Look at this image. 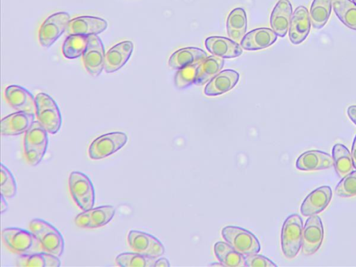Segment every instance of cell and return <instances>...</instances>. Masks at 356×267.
<instances>
[{"label":"cell","mask_w":356,"mask_h":267,"mask_svg":"<svg viewBox=\"0 0 356 267\" xmlns=\"http://www.w3.org/2000/svg\"><path fill=\"white\" fill-rule=\"evenodd\" d=\"M68 187L73 200L82 211L93 208L95 188L88 176L79 171H72L69 175Z\"/></svg>","instance_id":"3957f363"},{"label":"cell","mask_w":356,"mask_h":267,"mask_svg":"<svg viewBox=\"0 0 356 267\" xmlns=\"http://www.w3.org/2000/svg\"><path fill=\"white\" fill-rule=\"evenodd\" d=\"M309 13L304 6H298L292 13L289 38L293 44H299L308 36L311 29Z\"/></svg>","instance_id":"4fadbf2b"},{"label":"cell","mask_w":356,"mask_h":267,"mask_svg":"<svg viewBox=\"0 0 356 267\" xmlns=\"http://www.w3.org/2000/svg\"><path fill=\"white\" fill-rule=\"evenodd\" d=\"M49 223L44 220L39 218L33 219L29 224V230L36 236L40 234Z\"/></svg>","instance_id":"60d3db41"},{"label":"cell","mask_w":356,"mask_h":267,"mask_svg":"<svg viewBox=\"0 0 356 267\" xmlns=\"http://www.w3.org/2000/svg\"><path fill=\"white\" fill-rule=\"evenodd\" d=\"M239 74L234 70H225L218 73L206 85L207 96H218L231 90L238 82Z\"/></svg>","instance_id":"ffe728a7"},{"label":"cell","mask_w":356,"mask_h":267,"mask_svg":"<svg viewBox=\"0 0 356 267\" xmlns=\"http://www.w3.org/2000/svg\"><path fill=\"white\" fill-rule=\"evenodd\" d=\"M17 184L11 171L1 164V195L6 198H13L17 194Z\"/></svg>","instance_id":"e575fe53"},{"label":"cell","mask_w":356,"mask_h":267,"mask_svg":"<svg viewBox=\"0 0 356 267\" xmlns=\"http://www.w3.org/2000/svg\"><path fill=\"white\" fill-rule=\"evenodd\" d=\"M127 241L131 248L146 257L157 259L165 252V248L155 236L138 230H130Z\"/></svg>","instance_id":"ba28073f"},{"label":"cell","mask_w":356,"mask_h":267,"mask_svg":"<svg viewBox=\"0 0 356 267\" xmlns=\"http://www.w3.org/2000/svg\"><path fill=\"white\" fill-rule=\"evenodd\" d=\"M128 140L127 134L122 131H113L102 134L90 143L88 156L92 160L108 157L122 148Z\"/></svg>","instance_id":"8992f818"},{"label":"cell","mask_w":356,"mask_h":267,"mask_svg":"<svg viewBox=\"0 0 356 267\" xmlns=\"http://www.w3.org/2000/svg\"><path fill=\"white\" fill-rule=\"evenodd\" d=\"M210 266H224L223 264L222 263H220V261H218V263L211 264H210Z\"/></svg>","instance_id":"bcb514c9"},{"label":"cell","mask_w":356,"mask_h":267,"mask_svg":"<svg viewBox=\"0 0 356 267\" xmlns=\"http://www.w3.org/2000/svg\"><path fill=\"white\" fill-rule=\"evenodd\" d=\"M333 165L341 177L353 170L351 154L348 149L341 143L335 144L332 150Z\"/></svg>","instance_id":"83f0119b"},{"label":"cell","mask_w":356,"mask_h":267,"mask_svg":"<svg viewBox=\"0 0 356 267\" xmlns=\"http://www.w3.org/2000/svg\"><path fill=\"white\" fill-rule=\"evenodd\" d=\"M292 6L289 0H279L270 17L272 29L280 37H284L289 28L292 16Z\"/></svg>","instance_id":"44dd1931"},{"label":"cell","mask_w":356,"mask_h":267,"mask_svg":"<svg viewBox=\"0 0 356 267\" xmlns=\"http://www.w3.org/2000/svg\"><path fill=\"white\" fill-rule=\"evenodd\" d=\"M332 165V157L327 152L316 149L303 152L296 162V168L301 171L321 170Z\"/></svg>","instance_id":"ac0fdd59"},{"label":"cell","mask_w":356,"mask_h":267,"mask_svg":"<svg viewBox=\"0 0 356 267\" xmlns=\"http://www.w3.org/2000/svg\"><path fill=\"white\" fill-rule=\"evenodd\" d=\"M105 55L100 38L97 35H89L82 58L86 70L93 77L100 75L104 68Z\"/></svg>","instance_id":"9c48e42d"},{"label":"cell","mask_w":356,"mask_h":267,"mask_svg":"<svg viewBox=\"0 0 356 267\" xmlns=\"http://www.w3.org/2000/svg\"><path fill=\"white\" fill-rule=\"evenodd\" d=\"M45 252L60 257L64 251V239L61 233L50 223L37 236Z\"/></svg>","instance_id":"603a6c76"},{"label":"cell","mask_w":356,"mask_h":267,"mask_svg":"<svg viewBox=\"0 0 356 267\" xmlns=\"http://www.w3.org/2000/svg\"><path fill=\"white\" fill-rule=\"evenodd\" d=\"M207 57V54L204 50L188 47L175 51L169 58L168 65L172 69L179 70L200 63Z\"/></svg>","instance_id":"7402d4cb"},{"label":"cell","mask_w":356,"mask_h":267,"mask_svg":"<svg viewBox=\"0 0 356 267\" xmlns=\"http://www.w3.org/2000/svg\"><path fill=\"white\" fill-rule=\"evenodd\" d=\"M207 49L213 56L232 58L241 56L243 48L237 42L222 36H210L204 42Z\"/></svg>","instance_id":"2e32d148"},{"label":"cell","mask_w":356,"mask_h":267,"mask_svg":"<svg viewBox=\"0 0 356 267\" xmlns=\"http://www.w3.org/2000/svg\"><path fill=\"white\" fill-rule=\"evenodd\" d=\"M35 119L34 113L17 111L1 120L2 136H17L25 133Z\"/></svg>","instance_id":"5bb4252c"},{"label":"cell","mask_w":356,"mask_h":267,"mask_svg":"<svg viewBox=\"0 0 356 267\" xmlns=\"http://www.w3.org/2000/svg\"><path fill=\"white\" fill-rule=\"evenodd\" d=\"M169 261L165 257H159L156 259L154 266H170Z\"/></svg>","instance_id":"7bdbcfd3"},{"label":"cell","mask_w":356,"mask_h":267,"mask_svg":"<svg viewBox=\"0 0 356 267\" xmlns=\"http://www.w3.org/2000/svg\"><path fill=\"white\" fill-rule=\"evenodd\" d=\"M332 0H314L309 10L311 23L314 29H320L327 22L332 11Z\"/></svg>","instance_id":"4dcf8cb0"},{"label":"cell","mask_w":356,"mask_h":267,"mask_svg":"<svg viewBox=\"0 0 356 267\" xmlns=\"http://www.w3.org/2000/svg\"><path fill=\"white\" fill-rule=\"evenodd\" d=\"M6 246L19 255L29 254L42 250L38 237L30 230L9 227L1 232Z\"/></svg>","instance_id":"6da1fadb"},{"label":"cell","mask_w":356,"mask_h":267,"mask_svg":"<svg viewBox=\"0 0 356 267\" xmlns=\"http://www.w3.org/2000/svg\"><path fill=\"white\" fill-rule=\"evenodd\" d=\"M70 19V15L67 12H57L49 15L38 31V40L41 46L50 47L66 31Z\"/></svg>","instance_id":"52a82bcc"},{"label":"cell","mask_w":356,"mask_h":267,"mask_svg":"<svg viewBox=\"0 0 356 267\" xmlns=\"http://www.w3.org/2000/svg\"><path fill=\"white\" fill-rule=\"evenodd\" d=\"M6 100L16 111L35 112V97L25 88L10 85L4 91Z\"/></svg>","instance_id":"e0dca14e"},{"label":"cell","mask_w":356,"mask_h":267,"mask_svg":"<svg viewBox=\"0 0 356 267\" xmlns=\"http://www.w3.org/2000/svg\"><path fill=\"white\" fill-rule=\"evenodd\" d=\"M48 133L39 120H35L25 132L24 147H32L47 150L49 142Z\"/></svg>","instance_id":"f1b7e54d"},{"label":"cell","mask_w":356,"mask_h":267,"mask_svg":"<svg viewBox=\"0 0 356 267\" xmlns=\"http://www.w3.org/2000/svg\"><path fill=\"white\" fill-rule=\"evenodd\" d=\"M108 27L107 22L99 17L82 15L70 19L66 29L68 35H98Z\"/></svg>","instance_id":"8fae6325"},{"label":"cell","mask_w":356,"mask_h":267,"mask_svg":"<svg viewBox=\"0 0 356 267\" xmlns=\"http://www.w3.org/2000/svg\"><path fill=\"white\" fill-rule=\"evenodd\" d=\"M332 191L329 186H322L312 191L302 201L300 213L304 216L317 215L329 205Z\"/></svg>","instance_id":"7c38bea8"},{"label":"cell","mask_w":356,"mask_h":267,"mask_svg":"<svg viewBox=\"0 0 356 267\" xmlns=\"http://www.w3.org/2000/svg\"><path fill=\"white\" fill-rule=\"evenodd\" d=\"M47 150L37 147H24V152L27 162L32 166H36L42 160Z\"/></svg>","instance_id":"f35d334b"},{"label":"cell","mask_w":356,"mask_h":267,"mask_svg":"<svg viewBox=\"0 0 356 267\" xmlns=\"http://www.w3.org/2000/svg\"><path fill=\"white\" fill-rule=\"evenodd\" d=\"M347 115L350 120L356 125V105H351L348 107Z\"/></svg>","instance_id":"b9f144b4"},{"label":"cell","mask_w":356,"mask_h":267,"mask_svg":"<svg viewBox=\"0 0 356 267\" xmlns=\"http://www.w3.org/2000/svg\"><path fill=\"white\" fill-rule=\"evenodd\" d=\"M213 250L216 258L224 266H245V256L236 251L226 241L216 242Z\"/></svg>","instance_id":"4316f807"},{"label":"cell","mask_w":356,"mask_h":267,"mask_svg":"<svg viewBox=\"0 0 356 267\" xmlns=\"http://www.w3.org/2000/svg\"><path fill=\"white\" fill-rule=\"evenodd\" d=\"M6 198L1 195V213H6L8 209V204L6 200Z\"/></svg>","instance_id":"f6af8a7d"},{"label":"cell","mask_w":356,"mask_h":267,"mask_svg":"<svg viewBox=\"0 0 356 267\" xmlns=\"http://www.w3.org/2000/svg\"><path fill=\"white\" fill-rule=\"evenodd\" d=\"M88 40V36L73 34L69 35L65 40L62 52L65 58L74 59L83 55Z\"/></svg>","instance_id":"1f68e13d"},{"label":"cell","mask_w":356,"mask_h":267,"mask_svg":"<svg viewBox=\"0 0 356 267\" xmlns=\"http://www.w3.org/2000/svg\"><path fill=\"white\" fill-rule=\"evenodd\" d=\"M74 222L79 227L91 229L90 209L83 211L78 214L74 219Z\"/></svg>","instance_id":"ab89813d"},{"label":"cell","mask_w":356,"mask_h":267,"mask_svg":"<svg viewBox=\"0 0 356 267\" xmlns=\"http://www.w3.org/2000/svg\"><path fill=\"white\" fill-rule=\"evenodd\" d=\"M333 10L348 28L356 30V4L352 0H332Z\"/></svg>","instance_id":"f546056e"},{"label":"cell","mask_w":356,"mask_h":267,"mask_svg":"<svg viewBox=\"0 0 356 267\" xmlns=\"http://www.w3.org/2000/svg\"><path fill=\"white\" fill-rule=\"evenodd\" d=\"M221 235L228 244L244 256L259 253L261 250L257 238L252 232L241 227L225 226L221 230Z\"/></svg>","instance_id":"5b68a950"},{"label":"cell","mask_w":356,"mask_h":267,"mask_svg":"<svg viewBox=\"0 0 356 267\" xmlns=\"http://www.w3.org/2000/svg\"><path fill=\"white\" fill-rule=\"evenodd\" d=\"M324 238V228L321 218L310 216L302 230V252L306 256L312 255L320 248Z\"/></svg>","instance_id":"30bf717a"},{"label":"cell","mask_w":356,"mask_h":267,"mask_svg":"<svg viewBox=\"0 0 356 267\" xmlns=\"http://www.w3.org/2000/svg\"><path fill=\"white\" fill-rule=\"evenodd\" d=\"M273 29L261 27L249 31L241 41V47L248 51H257L271 46L277 39Z\"/></svg>","instance_id":"d6986e66"},{"label":"cell","mask_w":356,"mask_h":267,"mask_svg":"<svg viewBox=\"0 0 356 267\" xmlns=\"http://www.w3.org/2000/svg\"><path fill=\"white\" fill-rule=\"evenodd\" d=\"M156 259L146 257L136 252H122L115 259L116 264L122 267H152Z\"/></svg>","instance_id":"d6a6232c"},{"label":"cell","mask_w":356,"mask_h":267,"mask_svg":"<svg viewBox=\"0 0 356 267\" xmlns=\"http://www.w3.org/2000/svg\"><path fill=\"white\" fill-rule=\"evenodd\" d=\"M356 4V0H352Z\"/></svg>","instance_id":"7dc6e473"},{"label":"cell","mask_w":356,"mask_h":267,"mask_svg":"<svg viewBox=\"0 0 356 267\" xmlns=\"http://www.w3.org/2000/svg\"><path fill=\"white\" fill-rule=\"evenodd\" d=\"M115 209L112 205H102L90 209L91 229L108 224L114 217Z\"/></svg>","instance_id":"836d02e7"},{"label":"cell","mask_w":356,"mask_h":267,"mask_svg":"<svg viewBox=\"0 0 356 267\" xmlns=\"http://www.w3.org/2000/svg\"><path fill=\"white\" fill-rule=\"evenodd\" d=\"M133 50L134 44L130 40L120 42L110 48L105 55V72L113 73L122 68L130 58Z\"/></svg>","instance_id":"9a60e30c"},{"label":"cell","mask_w":356,"mask_h":267,"mask_svg":"<svg viewBox=\"0 0 356 267\" xmlns=\"http://www.w3.org/2000/svg\"><path fill=\"white\" fill-rule=\"evenodd\" d=\"M19 267H57L60 266L59 257L47 252L40 251L32 254L19 255L16 259Z\"/></svg>","instance_id":"d4e9b609"},{"label":"cell","mask_w":356,"mask_h":267,"mask_svg":"<svg viewBox=\"0 0 356 267\" xmlns=\"http://www.w3.org/2000/svg\"><path fill=\"white\" fill-rule=\"evenodd\" d=\"M199 64L188 66L177 70L174 79L175 86L177 89H185L194 83Z\"/></svg>","instance_id":"8d00e7d4"},{"label":"cell","mask_w":356,"mask_h":267,"mask_svg":"<svg viewBox=\"0 0 356 267\" xmlns=\"http://www.w3.org/2000/svg\"><path fill=\"white\" fill-rule=\"evenodd\" d=\"M303 222L297 213L289 216L283 222L281 230L282 251L287 259L297 256L302 247Z\"/></svg>","instance_id":"7a4b0ae2"},{"label":"cell","mask_w":356,"mask_h":267,"mask_svg":"<svg viewBox=\"0 0 356 267\" xmlns=\"http://www.w3.org/2000/svg\"><path fill=\"white\" fill-rule=\"evenodd\" d=\"M245 266L248 267H271L277 266L273 261L270 259L256 254H252L245 256Z\"/></svg>","instance_id":"74e56055"},{"label":"cell","mask_w":356,"mask_h":267,"mask_svg":"<svg viewBox=\"0 0 356 267\" xmlns=\"http://www.w3.org/2000/svg\"><path fill=\"white\" fill-rule=\"evenodd\" d=\"M223 58L210 56L202 61L197 69L194 83L202 86L215 76L223 67Z\"/></svg>","instance_id":"484cf974"},{"label":"cell","mask_w":356,"mask_h":267,"mask_svg":"<svg viewBox=\"0 0 356 267\" xmlns=\"http://www.w3.org/2000/svg\"><path fill=\"white\" fill-rule=\"evenodd\" d=\"M35 115L49 134L54 135L58 132L62 116L57 103L50 95L44 92L36 95Z\"/></svg>","instance_id":"277c9868"},{"label":"cell","mask_w":356,"mask_h":267,"mask_svg":"<svg viewBox=\"0 0 356 267\" xmlns=\"http://www.w3.org/2000/svg\"><path fill=\"white\" fill-rule=\"evenodd\" d=\"M334 192L342 197L356 196V170H353L343 177L336 186Z\"/></svg>","instance_id":"d590c367"},{"label":"cell","mask_w":356,"mask_h":267,"mask_svg":"<svg viewBox=\"0 0 356 267\" xmlns=\"http://www.w3.org/2000/svg\"><path fill=\"white\" fill-rule=\"evenodd\" d=\"M247 16L242 8L233 9L227 18L226 28L229 38L238 42L241 41L247 31Z\"/></svg>","instance_id":"cb8c5ba5"},{"label":"cell","mask_w":356,"mask_h":267,"mask_svg":"<svg viewBox=\"0 0 356 267\" xmlns=\"http://www.w3.org/2000/svg\"><path fill=\"white\" fill-rule=\"evenodd\" d=\"M351 156L353 159V167L356 170V135L354 138L352 145Z\"/></svg>","instance_id":"ee69618b"}]
</instances>
